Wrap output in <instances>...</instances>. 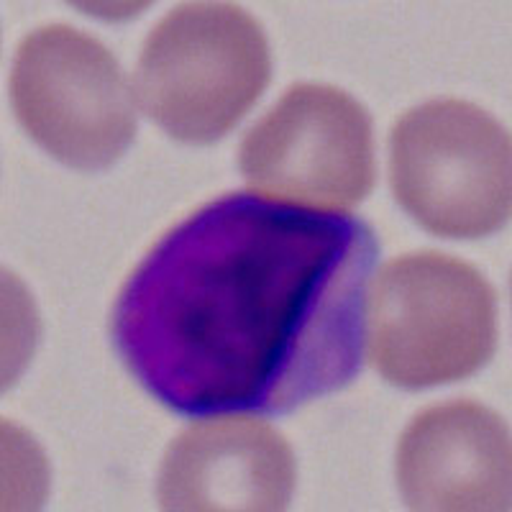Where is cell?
Segmentation results:
<instances>
[{
  "instance_id": "cell-1",
  "label": "cell",
  "mask_w": 512,
  "mask_h": 512,
  "mask_svg": "<svg viewBox=\"0 0 512 512\" xmlns=\"http://www.w3.org/2000/svg\"><path fill=\"white\" fill-rule=\"evenodd\" d=\"M372 226L228 192L169 228L113 305L118 356L180 415H280L359 374Z\"/></svg>"
},
{
  "instance_id": "cell-8",
  "label": "cell",
  "mask_w": 512,
  "mask_h": 512,
  "mask_svg": "<svg viewBox=\"0 0 512 512\" xmlns=\"http://www.w3.org/2000/svg\"><path fill=\"white\" fill-rule=\"evenodd\" d=\"M397 487L410 510H510L507 423L474 400L428 405L397 443Z\"/></svg>"
},
{
  "instance_id": "cell-2",
  "label": "cell",
  "mask_w": 512,
  "mask_h": 512,
  "mask_svg": "<svg viewBox=\"0 0 512 512\" xmlns=\"http://www.w3.org/2000/svg\"><path fill=\"white\" fill-rule=\"evenodd\" d=\"M367 354L402 390L472 377L497 349V292L474 264L441 251L390 259L367 297Z\"/></svg>"
},
{
  "instance_id": "cell-5",
  "label": "cell",
  "mask_w": 512,
  "mask_h": 512,
  "mask_svg": "<svg viewBox=\"0 0 512 512\" xmlns=\"http://www.w3.org/2000/svg\"><path fill=\"white\" fill-rule=\"evenodd\" d=\"M11 103L26 134L80 172L116 164L136 136L134 93L121 64L75 26H41L21 39Z\"/></svg>"
},
{
  "instance_id": "cell-6",
  "label": "cell",
  "mask_w": 512,
  "mask_h": 512,
  "mask_svg": "<svg viewBox=\"0 0 512 512\" xmlns=\"http://www.w3.org/2000/svg\"><path fill=\"white\" fill-rule=\"evenodd\" d=\"M239 169L251 195L269 203L351 210L377 180L372 116L346 90L297 82L246 131Z\"/></svg>"
},
{
  "instance_id": "cell-7",
  "label": "cell",
  "mask_w": 512,
  "mask_h": 512,
  "mask_svg": "<svg viewBox=\"0 0 512 512\" xmlns=\"http://www.w3.org/2000/svg\"><path fill=\"white\" fill-rule=\"evenodd\" d=\"M292 446L254 415H213L190 423L164 451L157 477L162 510H287L295 492Z\"/></svg>"
},
{
  "instance_id": "cell-3",
  "label": "cell",
  "mask_w": 512,
  "mask_h": 512,
  "mask_svg": "<svg viewBox=\"0 0 512 512\" xmlns=\"http://www.w3.org/2000/svg\"><path fill=\"white\" fill-rule=\"evenodd\" d=\"M272 54L262 24L236 3H182L144 39L136 98L164 134L213 144L262 98Z\"/></svg>"
},
{
  "instance_id": "cell-4",
  "label": "cell",
  "mask_w": 512,
  "mask_h": 512,
  "mask_svg": "<svg viewBox=\"0 0 512 512\" xmlns=\"http://www.w3.org/2000/svg\"><path fill=\"white\" fill-rule=\"evenodd\" d=\"M507 128L461 98L402 113L390 134V185L400 208L441 239H484L512 210Z\"/></svg>"
}]
</instances>
